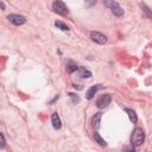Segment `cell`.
Listing matches in <instances>:
<instances>
[{
	"label": "cell",
	"instance_id": "obj_1",
	"mask_svg": "<svg viewBox=\"0 0 152 152\" xmlns=\"http://www.w3.org/2000/svg\"><path fill=\"white\" fill-rule=\"evenodd\" d=\"M144 140H145V132H144L141 128L137 127V128L133 131L132 137H131L132 145H134V146H137V147H138V146L142 145Z\"/></svg>",
	"mask_w": 152,
	"mask_h": 152
},
{
	"label": "cell",
	"instance_id": "obj_2",
	"mask_svg": "<svg viewBox=\"0 0 152 152\" xmlns=\"http://www.w3.org/2000/svg\"><path fill=\"white\" fill-rule=\"evenodd\" d=\"M52 10L55 11V12H57L58 14H68V12H69V10H68V7H66V5L63 2V1H61V0H56L53 4H52Z\"/></svg>",
	"mask_w": 152,
	"mask_h": 152
},
{
	"label": "cell",
	"instance_id": "obj_3",
	"mask_svg": "<svg viewBox=\"0 0 152 152\" xmlns=\"http://www.w3.org/2000/svg\"><path fill=\"white\" fill-rule=\"evenodd\" d=\"M110 101H112V96H110L109 94H103V95H101V96L99 97V100L96 101V106H97V108L102 109V108H106V107L110 103Z\"/></svg>",
	"mask_w": 152,
	"mask_h": 152
},
{
	"label": "cell",
	"instance_id": "obj_4",
	"mask_svg": "<svg viewBox=\"0 0 152 152\" xmlns=\"http://www.w3.org/2000/svg\"><path fill=\"white\" fill-rule=\"evenodd\" d=\"M89 36H90L91 40L95 42V43H97V44H104V43H107V37L103 36L102 33L97 32V31H91L89 33Z\"/></svg>",
	"mask_w": 152,
	"mask_h": 152
},
{
	"label": "cell",
	"instance_id": "obj_5",
	"mask_svg": "<svg viewBox=\"0 0 152 152\" xmlns=\"http://www.w3.org/2000/svg\"><path fill=\"white\" fill-rule=\"evenodd\" d=\"M7 19H8L13 25H17V26L23 25V24L26 23V18L23 17V15H20V14H10V15H7Z\"/></svg>",
	"mask_w": 152,
	"mask_h": 152
},
{
	"label": "cell",
	"instance_id": "obj_6",
	"mask_svg": "<svg viewBox=\"0 0 152 152\" xmlns=\"http://www.w3.org/2000/svg\"><path fill=\"white\" fill-rule=\"evenodd\" d=\"M101 88V86L100 84H96V86H91L88 90H87V93H86V97L88 99V100H91L93 97H94V95L96 94V91L99 90Z\"/></svg>",
	"mask_w": 152,
	"mask_h": 152
},
{
	"label": "cell",
	"instance_id": "obj_7",
	"mask_svg": "<svg viewBox=\"0 0 152 152\" xmlns=\"http://www.w3.org/2000/svg\"><path fill=\"white\" fill-rule=\"evenodd\" d=\"M51 121H52V126L55 129H59L62 127V122H61V119L58 116L57 113H53L52 116H51Z\"/></svg>",
	"mask_w": 152,
	"mask_h": 152
},
{
	"label": "cell",
	"instance_id": "obj_8",
	"mask_svg": "<svg viewBox=\"0 0 152 152\" xmlns=\"http://www.w3.org/2000/svg\"><path fill=\"white\" fill-rule=\"evenodd\" d=\"M101 116H102L101 113H96V114L93 116V119H91V124H93V127H94V128H99V127H100Z\"/></svg>",
	"mask_w": 152,
	"mask_h": 152
},
{
	"label": "cell",
	"instance_id": "obj_9",
	"mask_svg": "<svg viewBox=\"0 0 152 152\" xmlns=\"http://www.w3.org/2000/svg\"><path fill=\"white\" fill-rule=\"evenodd\" d=\"M78 76H81L82 78H89L90 76H91V72L89 71V70H87V69H84V68H81V66H78Z\"/></svg>",
	"mask_w": 152,
	"mask_h": 152
},
{
	"label": "cell",
	"instance_id": "obj_10",
	"mask_svg": "<svg viewBox=\"0 0 152 152\" xmlns=\"http://www.w3.org/2000/svg\"><path fill=\"white\" fill-rule=\"evenodd\" d=\"M110 10H112V12L114 13V15H116V17H121V15H124V10L119 6V4L114 5L113 7H110Z\"/></svg>",
	"mask_w": 152,
	"mask_h": 152
},
{
	"label": "cell",
	"instance_id": "obj_11",
	"mask_svg": "<svg viewBox=\"0 0 152 152\" xmlns=\"http://www.w3.org/2000/svg\"><path fill=\"white\" fill-rule=\"evenodd\" d=\"M125 112L128 114V118H129V120L134 124V122H137V120H138V118H137V114H135V112L133 110V109H129V108H126L125 109Z\"/></svg>",
	"mask_w": 152,
	"mask_h": 152
},
{
	"label": "cell",
	"instance_id": "obj_12",
	"mask_svg": "<svg viewBox=\"0 0 152 152\" xmlns=\"http://www.w3.org/2000/svg\"><path fill=\"white\" fill-rule=\"evenodd\" d=\"M55 26H56L57 28L62 30V31H68V30H69L68 25H66V24H64L63 21H59V20H57V21L55 23Z\"/></svg>",
	"mask_w": 152,
	"mask_h": 152
},
{
	"label": "cell",
	"instance_id": "obj_13",
	"mask_svg": "<svg viewBox=\"0 0 152 152\" xmlns=\"http://www.w3.org/2000/svg\"><path fill=\"white\" fill-rule=\"evenodd\" d=\"M94 139H95V140H96V142H99L101 146H106V145H107V142L104 141V139H102V138H101V135H100L97 132H95V133H94Z\"/></svg>",
	"mask_w": 152,
	"mask_h": 152
},
{
	"label": "cell",
	"instance_id": "obj_14",
	"mask_svg": "<svg viewBox=\"0 0 152 152\" xmlns=\"http://www.w3.org/2000/svg\"><path fill=\"white\" fill-rule=\"evenodd\" d=\"M77 69H78V66H77L76 64H74V63H70V64H68V65H66V71H68L69 74H71V72L76 71Z\"/></svg>",
	"mask_w": 152,
	"mask_h": 152
},
{
	"label": "cell",
	"instance_id": "obj_15",
	"mask_svg": "<svg viewBox=\"0 0 152 152\" xmlns=\"http://www.w3.org/2000/svg\"><path fill=\"white\" fill-rule=\"evenodd\" d=\"M103 4H104L107 7H109V8H110V7H113L114 5H116L118 2H116V1H114V0H103Z\"/></svg>",
	"mask_w": 152,
	"mask_h": 152
},
{
	"label": "cell",
	"instance_id": "obj_16",
	"mask_svg": "<svg viewBox=\"0 0 152 152\" xmlns=\"http://www.w3.org/2000/svg\"><path fill=\"white\" fill-rule=\"evenodd\" d=\"M5 144H6V140H5V137L0 133V148L5 147Z\"/></svg>",
	"mask_w": 152,
	"mask_h": 152
},
{
	"label": "cell",
	"instance_id": "obj_17",
	"mask_svg": "<svg viewBox=\"0 0 152 152\" xmlns=\"http://www.w3.org/2000/svg\"><path fill=\"white\" fill-rule=\"evenodd\" d=\"M84 1H86L87 6H89V7H91V6H94L96 4V0H84Z\"/></svg>",
	"mask_w": 152,
	"mask_h": 152
},
{
	"label": "cell",
	"instance_id": "obj_18",
	"mask_svg": "<svg viewBox=\"0 0 152 152\" xmlns=\"http://www.w3.org/2000/svg\"><path fill=\"white\" fill-rule=\"evenodd\" d=\"M142 8H144V11L147 13V15H148V17H151V13H150V8H148L147 6H145V5H142Z\"/></svg>",
	"mask_w": 152,
	"mask_h": 152
},
{
	"label": "cell",
	"instance_id": "obj_19",
	"mask_svg": "<svg viewBox=\"0 0 152 152\" xmlns=\"http://www.w3.org/2000/svg\"><path fill=\"white\" fill-rule=\"evenodd\" d=\"M69 95H70V96H71V97L74 99V101H76V102H78V100H80V99H78V96H76V95H75V94H72V93H70Z\"/></svg>",
	"mask_w": 152,
	"mask_h": 152
},
{
	"label": "cell",
	"instance_id": "obj_20",
	"mask_svg": "<svg viewBox=\"0 0 152 152\" xmlns=\"http://www.w3.org/2000/svg\"><path fill=\"white\" fill-rule=\"evenodd\" d=\"M0 8H1V10H5V5H4L1 1H0Z\"/></svg>",
	"mask_w": 152,
	"mask_h": 152
}]
</instances>
